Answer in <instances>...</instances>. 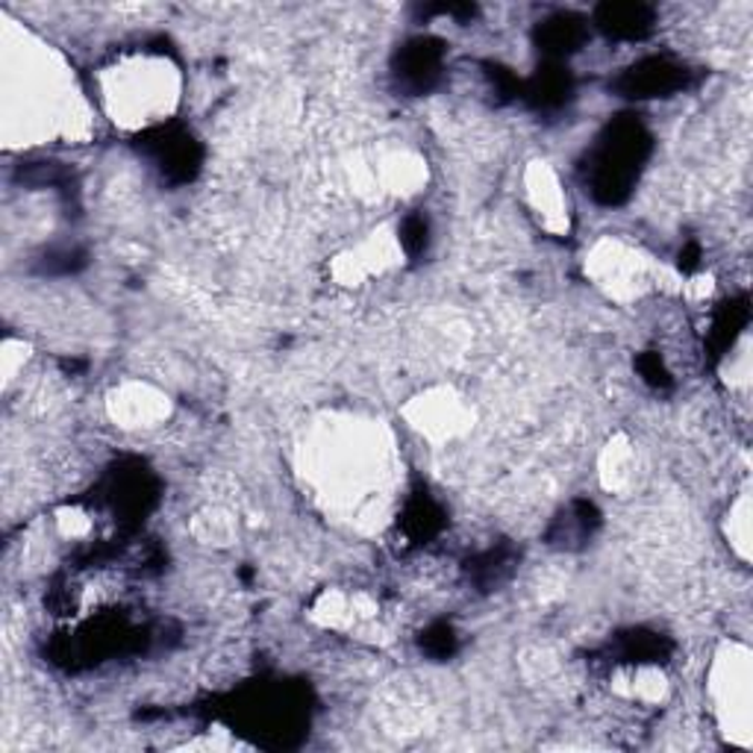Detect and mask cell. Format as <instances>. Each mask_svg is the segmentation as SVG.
Here are the masks:
<instances>
[{"label":"cell","instance_id":"6da1fadb","mask_svg":"<svg viewBox=\"0 0 753 753\" xmlns=\"http://www.w3.org/2000/svg\"><path fill=\"white\" fill-rule=\"evenodd\" d=\"M648 151V136L636 121H618L616 127L600 138L591 156V192L604 204H618L633 186L639 163Z\"/></svg>","mask_w":753,"mask_h":753},{"label":"cell","instance_id":"7a4b0ae2","mask_svg":"<svg viewBox=\"0 0 753 753\" xmlns=\"http://www.w3.org/2000/svg\"><path fill=\"white\" fill-rule=\"evenodd\" d=\"M683 69L668 60H644L618 80L627 97H659L683 86Z\"/></svg>","mask_w":753,"mask_h":753},{"label":"cell","instance_id":"3957f363","mask_svg":"<svg viewBox=\"0 0 753 753\" xmlns=\"http://www.w3.org/2000/svg\"><path fill=\"white\" fill-rule=\"evenodd\" d=\"M439 69H442V51H439L436 42H421L406 44V51L401 53V80L412 89H427L433 80L439 78Z\"/></svg>","mask_w":753,"mask_h":753},{"label":"cell","instance_id":"277c9868","mask_svg":"<svg viewBox=\"0 0 753 753\" xmlns=\"http://www.w3.org/2000/svg\"><path fill=\"white\" fill-rule=\"evenodd\" d=\"M156 156V165L163 168L172 180H188L197 168V147L188 136H168L156 138L151 145Z\"/></svg>","mask_w":753,"mask_h":753},{"label":"cell","instance_id":"5b68a950","mask_svg":"<svg viewBox=\"0 0 753 753\" xmlns=\"http://www.w3.org/2000/svg\"><path fill=\"white\" fill-rule=\"evenodd\" d=\"M600 27L609 35H621V39H636V35L648 33L651 27V12L636 3H609L600 9Z\"/></svg>","mask_w":753,"mask_h":753},{"label":"cell","instance_id":"8992f818","mask_svg":"<svg viewBox=\"0 0 753 753\" xmlns=\"http://www.w3.org/2000/svg\"><path fill=\"white\" fill-rule=\"evenodd\" d=\"M539 39L545 42V51L550 53H565L574 51L582 39V24L574 21V18H554L548 24L541 27Z\"/></svg>","mask_w":753,"mask_h":753},{"label":"cell","instance_id":"52a82bcc","mask_svg":"<svg viewBox=\"0 0 753 753\" xmlns=\"http://www.w3.org/2000/svg\"><path fill=\"white\" fill-rule=\"evenodd\" d=\"M439 509L430 501H415V504L406 509V518H403V527L415 539H427L439 530Z\"/></svg>","mask_w":753,"mask_h":753},{"label":"cell","instance_id":"ba28073f","mask_svg":"<svg viewBox=\"0 0 753 753\" xmlns=\"http://www.w3.org/2000/svg\"><path fill=\"white\" fill-rule=\"evenodd\" d=\"M568 92H571V80H568V74L563 69L541 71L539 80H536V89H533L539 103H563V97H568Z\"/></svg>","mask_w":753,"mask_h":753}]
</instances>
